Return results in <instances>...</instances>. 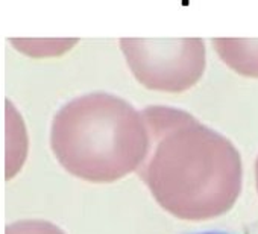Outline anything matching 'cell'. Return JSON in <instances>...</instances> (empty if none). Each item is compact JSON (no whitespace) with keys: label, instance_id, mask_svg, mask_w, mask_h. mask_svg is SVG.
I'll use <instances>...</instances> for the list:
<instances>
[{"label":"cell","instance_id":"obj_5","mask_svg":"<svg viewBox=\"0 0 258 234\" xmlns=\"http://www.w3.org/2000/svg\"><path fill=\"white\" fill-rule=\"evenodd\" d=\"M196 234H229V232H223V231H204V232H196Z\"/></svg>","mask_w":258,"mask_h":234},{"label":"cell","instance_id":"obj_4","mask_svg":"<svg viewBox=\"0 0 258 234\" xmlns=\"http://www.w3.org/2000/svg\"><path fill=\"white\" fill-rule=\"evenodd\" d=\"M5 234H64L58 226L43 220H22L7 226Z\"/></svg>","mask_w":258,"mask_h":234},{"label":"cell","instance_id":"obj_2","mask_svg":"<svg viewBox=\"0 0 258 234\" xmlns=\"http://www.w3.org/2000/svg\"><path fill=\"white\" fill-rule=\"evenodd\" d=\"M118 46L136 79L151 90H188L207 64L202 38H120Z\"/></svg>","mask_w":258,"mask_h":234},{"label":"cell","instance_id":"obj_6","mask_svg":"<svg viewBox=\"0 0 258 234\" xmlns=\"http://www.w3.org/2000/svg\"><path fill=\"white\" fill-rule=\"evenodd\" d=\"M181 5L182 7H188L190 5V0H181Z\"/></svg>","mask_w":258,"mask_h":234},{"label":"cell","instance_id":"obj_1","mask_svg":"<svg viewBox=\"0 0 258 234\" xmlns=\"http://www.w3.org/2000/svg\"><path fill=\"white\" fill-rule=\"evenodd\" d=\"M134 115L136 109L114 94L96 93L75 99L55 117L52 149L69 172L91 181L108 180V145L117 139V127Z\"/></svg>","mask_w":258,"mask_h":234},{"label":"cell","instance_id":"obj_3","mask_svg":"<svg viewBox=\"0 0 258 234\" xmlns=\"http://www.w3.org/2000/svg\"><path fill=\"white\" fill-rule=\"evenodd\" d=\"M211 44L229 69L258 78V38H213Z\"/></svg>","mask_w":258,"mask_h":234}]
</instances>
